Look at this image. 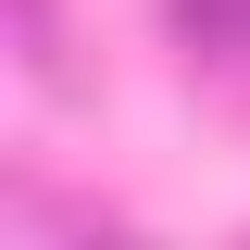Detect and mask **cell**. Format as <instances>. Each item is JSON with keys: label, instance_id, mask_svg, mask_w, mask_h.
<instances>
[{"label": "cell", "instance_id": "2", "mask_svg": "<svg viewBox=\"0 0 250 250\" xmlns=\"http://www.w3.org/2000/svg\"><path fill=\"white\" fill-rule=\"evenodd\" d=\"M13 25H25V75H38V88H75V62H62V13H50V0H13Z\"/></svg>", "mask_w": 250, "mask_h": 250}, {"label": "cell", "instance_id": "1", "mask_svg": "<svg viewBox=\"0 0 250 250\" xmlns=\"http://www.w3.org/2000/svg\"><path fill=\"white\" fill-rule=\"evenodd\" d=\"M175 38L213 62H250V0H175Z\"/></svg>", "mask_w": 250, "mask_h": 250}]
</instances>
